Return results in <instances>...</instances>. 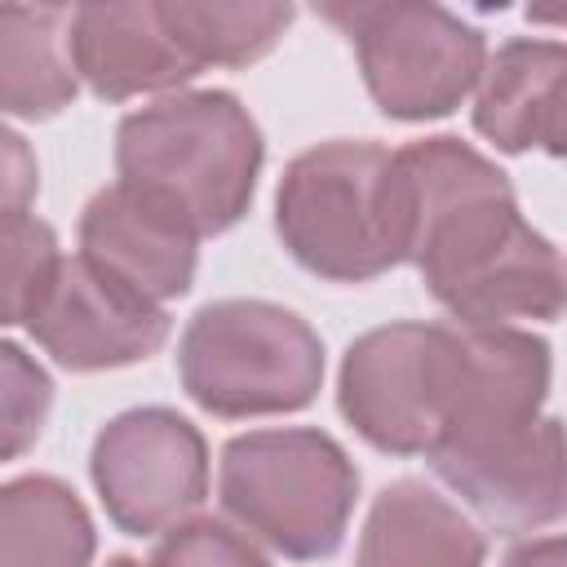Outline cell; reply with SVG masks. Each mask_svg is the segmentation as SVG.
Returning <instances> with one entry per match:
<instances>
[{"mask_svg":"<svg viewBox=\"0 0 567 567\" xmlns=\"http://www.w3.org/2000/svg\"><path fill=\"white\" fill-rule=\"evenodd\" d=\"M319 18L350 40L377 111L403 124L452 115L487 62L483 31L430 0H337Z\"/></svg>","mask_w":567,"mask_h":567,"instance_id":"cell-7","label":"cell"},{"mask_svg":"<svg viewBox=\"0 0 567 567\" xmlns=\"http://www.w3.org/2000/svg\"><path fill=\"white\" fill-rule=\"evenodd\" d=\"M292 13H297L292 4H275V0H235V4L164 0V18L199 71L204 66H248V62L266 58L284 40Z\"/></svg>","mask_w":567,"mask_h":567,"instance_id":"cell-17","label":"cell"},{"mask_svg":"<svg viewBox=\"0 0 567 567\" xmlns=\"http://www.w3.org/2000/svg\"><path fill=\"white\" fill-rule=\"evenodd\" d=\"M27 332L66 372L128 368L164 350L173 319L164 306L106 279L80 252L58 257L27 310Z\"/></svg>","mask_w":567,"mask_h":567,"instance_id":"cell-10","label":"cell"},{"mask_svg":"<svg viewBox=\"0 0 567 567\" xmlns=\"http://www.w3.org/2000/svg\"><path fill=\"white\" fill-rule=\"evenodd\" d=\"M106 567H146V563H137V558H128V554H120V558H111Z\"/></svg>","mask_w":567,"mask_h":567,"instance_id":"cell-23","label":"cell"},{"mask_svg":"<svg viewBox=\"0 0 567 567\" xmlns=\"http://www.w3.org/2000/svg\"><path fill=\"white\" fill-rule=\"evenodd\" d=\"M49 408H53L49 372L22 346L0 341V465L35 447V439L44 434Z\"/></svg>","mask_w":567,"mask_h":567,"instance_id":"cell-19","label":"cell"},{"mask_svg":"<svg viewBox=\"0 0 567 567\" xmlns=\"http://www.w3.org/2000/svg\"><path fill=\"white\" fill-rule=\"evenodd\" d=\"M89 478L124 536H159L204 505L208 443L173 408H128L97 430Z\"/></svg>","mask_w":567,"mask_h":567,"instance_id":"cell-9","label":"cell"},{"mask_svg":"<svg viewBox=\"0 0 567 567\" xmlns=\"http://www.w3.org/2000/svg\"><path fill=\"white\" fill-rule=\"evenodd\" d=\"M261 159V128L226 89L168 93L115 128L120 182L173 208L199 239L248 213Z\"/></svg>","mask_w":567,"mask_h":567,"instance_id":"cell-3","label":"cell"},{"mask_svg":"<svg viewBox=\"0 0 567 567\" xmlns=\"http://www.w3.org/2000/svg\"><path fill=\"white\" fill-rule=\"evenodd\" d=\"M58 235L31 213H0V328L22 323L58 261Z\"/></svg>","mask_w":567,"mask_h":567,"instance_id":"cell-18","label":"cell"},{"mask_svg":"<svg viewBox=\"0 0 567 567\" xmlns=\"http://www.w3.org/2000/svg\"><path fill=\"white\" fill-rule=\"evenodd\" d=\"M80 257L128 292L164 306L190 292L199 235L159 199L111 182L80 213Z\"/></svg>","mask_w":567,"mask_h":567,"instance_id":"cell-11","label":"cell"},{"mask_svg":"<svg viewBox=\"0 0 567 567\" xmlns=\"http://www.w3.org/2000/svg\"><path fill=\"white\" fill-rule=\"evenodd\" d=\"M275 235L288 257L332 284H368L408 261V204L394 151L381 142H319L275 190Z\"/></svg>","mask_w":567,"mask_h":567,"instance_id":"cell-4","label":"cell"},{"mask_svg":"<svg viewBox=\"0 0 567 567\" xmlns=\"http://www.w3.org/2000/svg\"><path fill=\"white\" fill-rule=\"evenodd\" d=\"M146 567H270L266 554L221 518H186L164 532Z\"/></svg>","mask_w":567,"mask_h":567,"instance_id":"cell-20","label":"cell"},{"mask_svg":"<svg viewBox=\"0 0 567 567\" xmlns=\"http://www.w3.org/2000/svg\"><path fill=\"white\" fill-rule=\"evenodd\" d=\"M465 377L456 408L425 452L465 509L501 536L563 518V434L545 416L549 341L523 328H461Z\"/></svg>","mask_w":567,"mask_h":567,"instance_id":"cell-2","label":"cell"},{"mask_svg":"<svg viewBox=\"0 0 567 567\" xmlns=\"http://www.w3.org/2000/svg\"><path fill=\"white\" fill-rule=\"evenodd\" d=\"M217 501L248 540L297 563H319L346 540L359 470L323 430H248L221 447Z\"/></svg>","mask_w":567,"mask_h":567,"instance_id":"cell-5","label":"cell"},{"mask_svg":"<svg viewBox=\"0 0 567 567\" xmlns=\"http://www.w3.org/2000/svg\"><path fill=\"white\" fill-rule=\"evenodd\" d=\"M80 93L66 4H0V111L53 120Z\"/></svg>","mask_w":567,"mask_h":567,"instance_id":"cell-15","label":"cell"},{"mask_svg":"<svg viewBox=\"0 0 567 567\" xmlns=\"http://www.w3.org/2000/svg\"><path fill=\"white\" fill-rule=\"evenodd\" d=\"M487 540L421 478H394L368 509L354 567H483Z\"/></svg>","mask_w":567,"mask_h":567,"instance_id":"cell-14","label":"cell"},{"mask_svg":"<svg viewBox=\"0 0 567 567\" xmlns=\"http://www.w3.org/2000/svg\"><path fill=\"white\" fill-rule=\"evenodd\" d=\"M461 377V328L403 319L350 341L337 377V408L377 452L425 456L456 408Z\"/></svg>","mask_w":567,"mask_h":567,"instance_id":"cell-8","label":"cell"},{"mask_svg":"<svg viewBox=\"0 0 567 567\" xmlns=\"http://www.w3.org/2000/svg\"><path fill=\"white\" fill-rule=\"evenodd\" d=\"M97 532L84 501L53 474L0 483V567H93Z\"/></svg>","mask_w":567,"mask_h":567,"instance_id":"cell-16","label":"cell"},{"mask_svg":"<svg viewBox=\"0 0 567 567\" xmlns=\"http://www.w3.org/2000/svg\"><path fill=\"white\" fill-rule=\"evenodd\" d=\"M408 204V261L461 328L563 315V252L518 213L509 177L439 133L394 151Z\"/></svg>","mask_w":567,"mask_h":567,"instance_id":"cell-1","label":"cell"},{"mask_svg":"<svg viewBox=\"0 0 567 567\" xmlns=\"http://www.w3.org/2000/svg\"><path fill=\"white\" fill-rule=\"evenodd\" d=\"M567 49L558 40H505L474 84V128L505 155L563 151Z\"/></svg>","mask_w":567,"mask_h":567,"instance_id":"cell-13","label":"cell"},{"mask_svg":"<svg viewBox=\"0 0 567 567\" xmlns=\"http://www.w3.org/2000/svg\"><path fill=\"white\" fill-rule=\"evenodd\" d=\"M40 190V164L22 133L0 124V213H27Z\"/></svg>","mask_w":567,"mask_h":567,"instance_id":"cell-21","label":"cell"},{"mask_svg":"<svg viewBox=\"0 0 567 567\" xmlns=\"http://www.w3.org/2000/svg\"><path fill=\"white\" fill-rule=\"evenodd\" d=\"M177 377L221 421L301 412L323 385V341L275 301L226 297L190 315L177 341Z\"/></svg>","mask_w":567,"mask_h":567,"instance_id":"cell-6","label":"cell"},{"mask_svg":"<svg viewBox=\"0 0 567 567\" xmlns=\"http://www.w3.org/2000/svg\"><path fill=\"white\" fill-rule=\"evenodd\" d=\"M501 567H567V545H563L558 532H549V536H540V540L518 545Z\"/></svg>","mask_w":567,"mask_h":567,"instance_id":"cell-22","label":"cell"},{"mask_svg":"<svg viewBox=\"0 0 567 567\" xmlns=\"http://www.w3.org/2000/svg\"><path fill=\"white\" fill-rule=\"evenodd\" d=\"M71 66L102 102H128L142 93H177L199 75L164 18V0L75 4L71 9Z\"/></svg>","mask_w":567,"mask_h":567,"instance_id":"cell-12","label":"cell"}]
</instances>
